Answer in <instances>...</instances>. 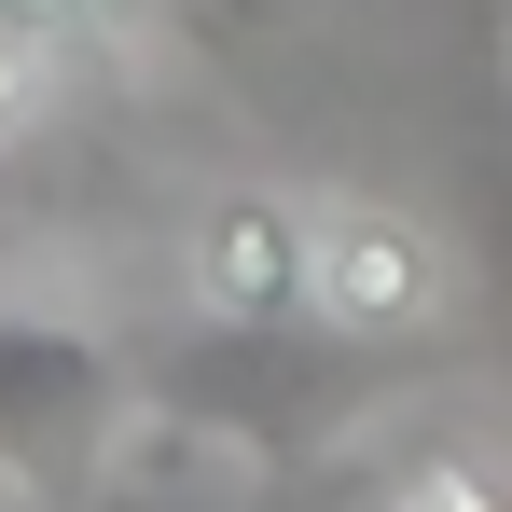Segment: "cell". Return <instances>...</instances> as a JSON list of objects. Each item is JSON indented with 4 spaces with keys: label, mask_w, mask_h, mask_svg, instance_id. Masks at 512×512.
<instances>
[{
    "label": "cell",
    "mask_w": 512,
    "mask_h": 512,
    "mask_svg": "<svg viewBox=\"0 0 512 512\" xmlns=\"http://www.w3.org/2000/svg\"><path fill=\"white\" fill-rule=\"evenodd\" d=\"M402 360H416V346L346 333V319H208V333L180 346L167 374H139V388H153L167 416L250 443V457H319V443H346L374 402L416 388Z\"/></svg>",
    "instance_id": "obj_1"
},
{
    "label": "cell",
    "mask_w": 512,
    "mask_h": 512,
    "mask_svg": "<svg viewBox=\"0 0 512 512\" xmlns=\"http://www.w3.org/2000/svg\"><path fill=\"white\" fill-rule=\"evenodd\" d=\"M139 402L153 388L84 319H0V499H84V485H111Z\"/></svg>",
    "instance_id": "obj_2"
},
{
    "label": "cell",
    "mask_w": 512,
    "mask_h": 512,
    "mask_svg": "<svg viewBox=\"0 0 512 512\" xmlns=\"http://www.w3.org/2000/svg\"><path fill=\"white\" fill-rule=\"evenodd\" d=\"M305 222H319V319L429 346V319L457 305V250L402 208H305Z\"/></svg>",
    "instance_id": "obj_3"
},
{
    "label": "cell",
    "mask_w": 512,
    "mask_h": 512,
    "mask_svg": "<svg viewBox=\"0 0 512 512\" xmlns=\"http://www.w3.org/2000/svg\"><path fill=\"white\" fill-rule=\"evenodd\" d=\"M194 319H319V222L291 194H222L194 222Z\"/></svg>",
    "instance_id": "obj_4"
},
{
    "label": "cell",
    "mask_w": 512,
    "mask_h": 512,
    "mask_svg": "<svg viewBox=\"0 0 512 512\" xmlns=\"http://www.w3.org/2000/svg\"><path fill=\"white\" fill-rule=\"evenodd\" d=\"M471 291L499 305V333H512V153H499V194H485V236H471Z\"/></svg>",
    "instance_id": "obj_5"
},
{
    "label": "cell",
    "mask_w": 512,
    "mask_h": 512,
    "mask_svg": "<svg viewBox=\"0 0 512 512\" xmlns=\"http://www.w3.org/2000/svg\"><path fill=\"white\" fill-rule=\"evenodd\" d=\"M56 42V0H0V97L28 84V56Z\"/></svg>",
    "instance_id": "obj_6"
},
{
    "label": "cell",
    "mask_w": 512,
    "mask_h": 512,
    "mask_svg": "<svg viewBox=\"0 0 512 512\" xmlns=\"http://www.w3.org/2000/svg\"><path fill=\"white\" fill-rule=\"evenodd\" d=\"M402 512H512V499H499V485H485V471H429V485H416V499H402Z\"/></svg>",
    "instance_id": "obj_7"
},
{
    "label": "cell",
    "mask_w": 512,
    "mask_h": 512,
    "mask_svg": "<svg viewBox=\"0 0 512 512\" xmlns=\"http://www.w3.org/2000/svg\"><path fill=\"white\" fill-rule=\"evenodd\" d=\"M180 14H194V28H236V14H263V0H180Z\"/></svg>",
    "instance_id": "obj_8"
}]
</instances>
